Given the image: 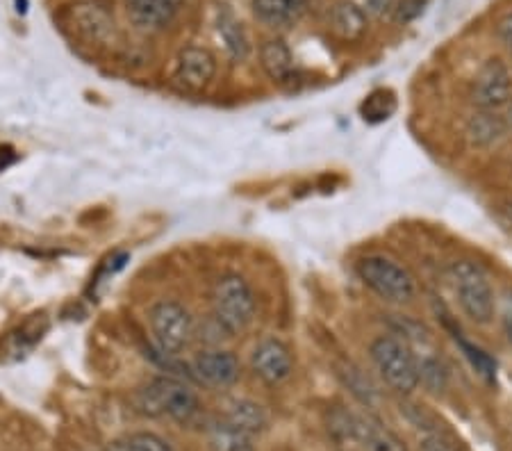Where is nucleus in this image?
<instances>
[{
  "label": "nucleus",
  "mask_w": 512,
  "mask_h": 451,
  "mask_svg": "<svg viewBox=\"0 0 512 451\" xmlns=\"http://www.w3.org/2000/svg\"><path fill=\"white\" fill-rule=\"evenodd\" d=\"M503 133H506V123L494 114V110H481L467 121V139L478 149L497 144Z\"/></svg>",
  "instance_id": "dca6fc26"
},
{
  "label": "nucleus",
  "mask_w": 512,
  "mask_h": 451,
  "mask_svg": "<svg viewBox=\"0 0 512 451\" xmlns=\"http://www.w3.org/2000/svg\"><path fill=\"white\" fill-rule=\"evenodd\" d=\"M253 372L267 385H280L292 376L294 358L285 342L276 338L262 340L251 356Z\"/></svg>",
  "instance_id": "1a4fd4ad"
},
{
  "label": "nucleus",
  "mask_w": 512,
  "mask_h": 451,
  "mask_svg": "<svg viewBox=\"0 0 512 451\" xmlns=\"http://www.w3.org/2000/svg\"><path fill=\"white\" fill-rule=\"evenodd\" d=\"M194 374L198 381L214 385V388H230L239 381L242 365L233 351L205 349L194 360Z\"/></svg>",
  "instance_id": "9d476101"
},
{
  "label": "nucleus",
  "mask_w": 512,
  "mask_h": 451,
  "mask_svg": "<svg viewBox=\"0 0 512 451\" xmlns=\"http://www.w3.org/2000/svg\"><path fill=\"white\" fill-rule=\"evenodd\" d=\"M460 342V347H462V351H465V356L469 358V363L474 365V369L481 376H485L487 381H492L494 379V372H497V365H494V360L485 354L483 349H478V347H474V344H469L467 340H458Z\"/></svg>",
  "instance_id": "5701e85b"
},
{
  "label": "nucleus",
  "mask_w": 512,
  "mask_h": 451,
  "mask_svg": "<svg viewBox=\"0 0 512 451\" xmlns=\"http://www.w3.org/2000/svg\"><path fill=\"white\" fill-rule=\"evenodd\" d=\"M226 422L237 426V429H242L244 433H249V436H253V433L258 431H264L269 424L264 408L249 399L230 401V406L226 410Z\"/></svg>",
  "instance_id": "f3484780"
},
{
  "label": "nucleus",
  "mask_w": 512,
  "mask_h": 451,
  "mask_svg": "<svg viewBox=\"0 0 512 451\" xmlns=\"http://www.w3.org/2000/svg\"><path fill=\"white\" fill-rule=\"evenodd\" d=\"M128 451H176L171 447L169 440H164L158 433H148V431H139L132 433L126 440Z\"/></svg>",
  "instance_id": "4be33fe9"
},
{
  "label": "nucleus",
  "mask_w": 512,
  "mask_h": 451,
  "mask_svg": "<svg viewBox=\"0 0 512 451\" xmlns=\"http://www.w3.org/2000/svg\"><path fill=\"white\" fill-rule=\"evenodd\" d=\"M214 73H217V60H214V55L208 51V48L189 46L178 55L176 80L185 89L201 92V89L210 85Z\"/></svg>",
  "instance_id": "9b49d317"
},
{
  "label": "nucleus",
  "mask_w": 512,
  "mask_h": 451,
  "mask_svg": "<svg viewBox=\"0 0 512 451\" xmlns=\"http://www.w3.org/2000/svg\"><path fill=\"white\" fill-rule=\"evenodd\" d=\"M105 451H128V447H126V442H123V440H117V442H112V445L107 447Z\"/></svg>",
  "instance_id": "c85d7f7f"
},
{
  "label": "nucleus",
  "mask_w": 512,
  "mask_h": 451,
  "mask_svg": "<svg viewBox=\"0 0 512 451\" xmlns=\"http://www.w3.org/2000/svg\"><path fill=\"white\" fill-rule=\"evenodd\" d=\"M497 30H499V37H501L503 44H506L512 51V12L503 16V19L499 21Z\"/></svg>",
  "instance_id": "bb28decb"
},
{
  "label": "nucleus",
  "mask_w": 512,
  "mask_h": 451,
  "mask_svg": "<svg viewBox=\"0 0 512 451\" xmlns=\"http://www.w3.org/2000/svg\"><path fill=\"white\" fill-rule=\"evenodd\" d=\"M424 451H462V447L453 440L449 433L442 431H431L424 436V442H421Z\"/></svg>",
  "instance_id": "b1692460"
},
{
  "label": "nucleus",
  "mask_w": 512,
  "mask_h": 451,
  "mask_svg": "<svg viewBox=\"0 0 512 451\" xmlns=\"http://www.w3.org/2000/svg\"><path fill=\"white\" fill-rule=\"evenodd\" d=\"M217 30H219V37L224 39L226 51L230 53L233 60H244V57L249 55V39L244 35L242 23H237L228 12L219 16Z\"/></svg>",
  "instance_id": "6ab92c4d"
},
{
  "label": "nucleus",
  "mask_w": 512,
  "mask_h": 451,
  "mask_svg": "<svg viewBox=\"0 0 512 451\" xmlns=\"http://www.w3.org/2000/svg\"><path fill=\"white\" fill-rule=\"evenodd\" d=\"M508 123H510V128H512V101L508 105Z\"/></svg>",
  "instance_id": "c756f323"
},
{
  "label": "nucleus",
  "mask_w": 512,
  "mask_h": 451,
  "mask_svg": "<svg viewBox=\"0 0 512 451\" xmlns=\"http://www.w3.org/2000/svg\"><path fill=\"white\" fill-rule=\"evenodd\" d=\"M255 308V292L244 276L226 274L214 283L212 317L226 328L228 335L244 333L253 324Z\"/></svg>",
  "instance_id": "f03ea898"
},
{
  "label": "nucleus",
  "mask_w": 512,
  "mask_h": 451,
  "mask_svg": "<svg viewBox=\"0 0 512 451\" xmlns=\"http://www.w3.org/2000/svg\"><path fill=\"white\" fill-rule=\"evenodd\" d=\"M148 324L162 356H178L196 338V324L189 310L178 301H155L148 308Z\"/></svg>",
  "instance_id": "39448f33"
},
{
  "label": "nucleus",
  "mask_w": 512,
  "mask_h": 451,
  "mask_svg": "<svg viewBox=\"0 0 512 451\" xmlns=\"http://www.w3.org/2000/svg\"><path fill=\"white\" fill-rule=\"evenodd\" d=\"M501 324L508 335V342L512 344V292H506V297L501 301Z\"/></svg>",
  "instance_id": "a878e982"
},
{
  "label": "nucleus",
  "mask_w": 512,
  "mask_h": 451,
  "mask_svg": "<svg viewBox=\"0 0 512 451\" xmlns=\"http://www.w3.org/2000/svg\"><path fill=\"white\" fill-rule=\"evenodd\" d=\"M208 442L212 451H255L249 433H244L226 420L210 424Z\"/></svg>",
  "instance_id": "a211bd4d"
},
{
  "label": "nucleus",
  "mask_w": 512,
  "mask_h": 451,
  "mask_svg": "<svg viewBox=\"0 0 512 451\" xmlns=\"http://www.w3.org/2000/svg\"><path fill=\"white\" fill-rule=\"evenodd\" d=\"M330 28H333V32L340 39L355 41L365 35L367 16L358 5L351 3V0H342V3H337L333 7V12H330Z\"/></svg>",
  "instance_id": "4468645a"
},
{
  "label": "nucleus",
  "mask_w": 512,
  "mask_h": 451,
  "mask_svg": "<svg viewBox=\"0 0 512 451\" xmlns=\"http://www.w3.org/2000/svg\"><path fill=\"white\" fill-rule=\"evenodd\" d=\"M135 408L148 417H171L176 422H192L198 415V399L183 381L158 376L135 392Z\"/></svg>",
  "instance_id": "f257e3e1"
},
{
  "label": "nucleus",
  "mask_w": 512,
  "mask_h": 451,
  "mask_svg": "<svg viewBox=\"0 0 512 451\" xmlns=\"http://www.w3.org/2000/svg\"><path fill=\"white\" fill-rule=\"evenodd\" d=\"M358 276L371 292L392 303L415 299L417 285L406 267L385 256H367L358 262Z\"/></svg>",
  "instance_id": "423d86ee"
},
{
  "label": "nucleus",
  "mask_w": 512,
  "mask_h": 451,
  "mask_svg": "<svg viewBox=\"0 0 512 451\" xmlns=\"http://www.w3.org/2000/svg\"><path fill=\"white\" fill-rule=\"evenodd\" d=\"M449 281L462 313L476 324H490L497 313V301L483 267L472 260L453 262L449 267Z\"/></svg>",
  "instance_id": "7ed1b4c3"
},
{
  "label": "nucleus",
  "mask_w": 512,
  "mask_h": 451,
  "mask_svg": "<svg viewBox=\"0 0 512 451\" xmlns=\"http://www.w3.org/2000/svg\"><path fill=\"white\" fill-rule=\"evenodd\" d=\"M499 219L512 231V201L499 205Z\"/></svg>",
  "instance_id": "cd10ccee"
},
{
  "label": "nucleus",
  "mask_w": 512,
  "mask_h": 451,
  "mask_svg": "<svg viewBox=\"0 0 512 451\" xmlns=\"http://www.w3.org/2000/svg\"><path fill=\"white\" fill-rule=\"evenodd\" d=\"M394 110H396L394 96L390 92H385V89H381V92H374L365 103H362V117H365L367 121H374V123L390 119Z\"/></svg>",
  "instance_id": "aec40b11"
},
{
  "label": "nucleus",
  "mask_w": 512,
  "mask_h": 451,
  "mask_svg": "<svg viewBox=\"0 0 512 451\" xmlns=\"http://www.w3.org/2000/svg\"><path fill=\"white\" fill-rule=\"evenodd\" d=\"M512 78L506 64L499 57L487 60L474 80V103L481 110H497L501 105L510 103Z\"/></svg>",
  "instance_id": "6e6552de"
},
{
  "label": "nucleus",
  "mask_w": 512,
  "mask_h": 451,
  "mask_svg": "<svg viewBox=\"0 0 512 451\" xmlns=\"http://www.w3.org/2000/svg\"><path fill=\"white\" fill-rule=\"evenodd\" d=\"M183 0H126L130 21L144 30H160L176 19Z\"/></svg>",
  "instance_id": "f8f14e48"
},
{
  "label": "nucleus",
  "mask_w": 512,
  "mask_h": 451,
  "mask_svg": "<svg viewBox=\"0 0 512 451\" xmlns=\"http://www.w3.org/2000/svg\"><path fill=\"white\" fill-rule=\"evenodd\" d=\"M262 69L274 82H287L294 76V57L292 51L280 39L264 41L260 48Z\"/></svg>",
  "instance_id": "2eb2a0df"
},
{
  "label": "nucleus",
  "mask_w": 512,
  "mask_h": 451,
  "mask_svg": "<svg viewBox=\"0 0 512 451\" xmlns=\"http://www.w3.org/2000/svg\"><path fill=\"white\" fill-rule=\"evenodd\" d=\"M369 356L374 360L378 374L392 390L410 395L419 385V363L403 340L394 335H381L371 342Z\"/></svg>",
  "instance_id": "20e7f679"
},
{
  "label": "nucleus",
  "mask_w": 512,
  "mask_h": 451,
  "mask_svg": "<svg viewBox=\"0 0 512 451\" xmlns=\"http://www.w3.org/2000/svg\"><path fill=\"white\" fill-rule=\"evenodd\" d=\"M424 5H426V0H403L399 7V19L401 21L417 19V16L424 12Z\"/></svg>",
  "instance_id": "393cba45"
},
{
  "label": "nucleus",
  "mask_w": 512,
  "mask_h": 451,
  "mask_svg": "<svg viewBox=\"0 0 512 451\" xmlns=\"http://www.w3.org/2000/svg\"><path fill=\"white\" fill-rule=\"evenodd\" d=\"M308 0H253V12L269 28H289L305 14Z\"/></svg>",
  "instance_id": "ddd939ff"
},
{
  "label": "nucleus",
  "mask_w": 512,
  "mask_h": 451,
  "mask_svg": "<svg viewBox=\"0 0 512 451\" xmlns=\"http://www.w3.org/2000/svg\"><path fill=\"white\" fill-rule=\"evenodd\" d=\"M330 431L340 438L360 442L369 451H408L396 433H392L378 417L369 413L335 410L333 417H330Z\"/></svg>",
  "instance_id": "0eeeda50"
},
{
  "label": "nucleus",
  "mask_w": 512,
  "mask_h": 451,
  "mask_svg": "<svg viewBox=\"0 0 512 451\" xmlns=\"http://www.w3.org/2000/svg\"><path fill=\"white\" fill-rule=\"evenodd\" d=\"M419 383H424L431 392H440L447 385V369L435 358H426L419 363Z\"/></svg>",
  "instance_id": "412c9836"
}]
</instances>
